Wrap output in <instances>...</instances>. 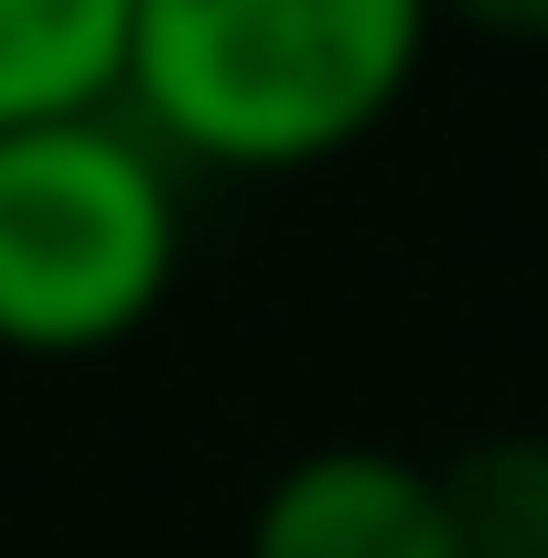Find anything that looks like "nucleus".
Instances as JSON below:
<instances>
[{
	"label": "nucleus",
	"mask_w": 548,
	"mask_h": 558,
	"mask_svg": "<svg viewBox=\"0 0 548 558\" xmlns=\"http://www.w3.org/2000/svg\"><path fill=\"white\" fill-rule=\"evenodd\" d=\"M430 33V0H130L119 108L172 172L279 183L388 130Z\"/></svg>",
	"instance_id": "nucleus-1"
},
{
	"label": "nucleus",
	"mask_w": 548,
	"mask_h": 558,
	"mask_svg": "<svg viewBox=\"0 0 548 558\" xmlns=\"http://www.w3.org/2000/svg\"><path fill=\"white\" fill-rule=\"evenodd\" d=\"M183 279V172L130 108L0 130V354H119Z\"/></svg>",
	"instance_id": "nucleus-2"
},
{
	"label": "nucleus",
	"mask_w": 548,
	"mask_h": 558,
	"mask_svg": "<svg viewBox=\"0 0 548 558\" xmlns=\"http://www.w3.org/2000/svg\"><path fill=\"white\" fill-rule=\"evenodd\" d=\"M237 558H452V515L430 462L388 440H323L259 484Z\"/></svg>",
	"instance_id": "nucleus-3"
},
{
	"label": "nucleus",
	"mask_w": 548,
	"mask_h": 558,
	"mask_svg": "<svg viewBox=\"0 0 548 558\" xmlns=\"http://www.w3.org/2000/svg\"><path fill=\"white\" fill-rule=\"evenodd\" d=\"M130 0H0V130L119 108Z\"/></svg>",
	"instance_id": "nucleus-4"
},
{
	"label": "nucleus",
	"mask_w": 548,
	"mask_h": 558,
	"mask_svg": "<svg viewBox=\"0 0 548 558\" xmlns=\"http://www.w3.org/2000/svg\"><path fill=\"white\" fill-rule=\"evenodd\" d=\"M452 558H548V429H484L430 462Z\"/></svg>",
	"instance_id": "nucleus-5"
},
{
	"label": "nucleus",
	"mask_w": 548,
	"mask_h": 558,
	"mask_svg": "<svg viewBox=\"0 0 548 558\" xmlns=\"http://www.w3.org/2000/svg\"><path fill=\"white\" fill-rule=\"evenodd\" d=\"M430 11L474 44H548V0H430Z\"/></svg>",
	"instance_id": "nucleus-6"
}]
</instances>
